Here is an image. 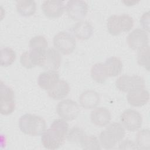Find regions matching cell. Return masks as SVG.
<instances>
[{
  "instance_id": "cell-4",
  "label": "cell",
  "mask_w": 150,
  "mask_h": 150,
  "mask_svg": "<svg viewBox=\"0 0 150 150\" xmlns=\"http://www.w3.org/2000/svg\"><path fill=\"white\" fill-rule=\"evenodd\" d=\"M134 23L133 18L128 14L113 15L107 19V28L111 35L117 36L121 32L130 31L134 26Z\"/></svg>"
},
{
  "instance_id": "cell-18",
  "label": "cell",
  "mask_w": 150,
  "mask_h": 150,
  "mask_svg": "<svg viewBox=\"0 0 150 150\" xmlns=\"http://www.w3.org/2000/svg\"><path fill=\"white\" fill-rule=\"evenodd\" d=\"M59 80V74L56 71L46 70L39 74L38 84L41 88L47 91Z\"/></svg>"
},
{
  "instance_id": "cell-28",
  "label": "cell",
  "mask_w": 150,
  "mask_h": 150,
  "mask_svg": "<svg viewBox=\"0 0 150 150\" xmlns=\"http://www.w3.org/2000/svg\"><path fill=\"white\" fill-rule=\"evenodd\" d=\"M137 62L140 66L145 68L148 71L149 70V45L138 50Z\"/></svg>"
},
{
  "instance_id": "cell-10",
  "label": "cell",
  "mask_w": 150,
  "mask_h": 150,
  "mask_svg": "<svg viewBox=\"0 0 150 150\" xmlns=\"http://www.w3.org/2000/svg\"><path fill=\"white\" fill-rule=\"evenodd\" d=\"M46 50L33 49L25 51L20 57L21 64L26 69H32L35 66L42 67Z\"/></svg>"
},
{
  "instance_id": "cell-11",
  "label": "cell",
  "mask_w": 150,
  "mask_h": 150,
  "mask_svg": "<svg viewBox=\"0 0 150 150\" xmlns=\"http://www.w3.org/2000/svg\"><path fill=\"white\" fill-rule=\"evenodd\" d=\"M88 4L84 1L70 0L66 6V10L68 16L74 21H80L88 12Z\"/></svg>"
},
{
  "instance_id": "cell-31",
  "label": "cell",
  "mask_w": 150,
  "mask_h": 150,
  "mask_svg": "<svg viewBox=\"0 0 150 150\" xmlns=\"http://www.w3.org/2000/svg\"><path fill=\"white\" fill-rule=\"evenodd\" d=\"M140 24L142 26L144 30L149 32V11L142 14L139 20Z\"/></svg>"
},
{
  "instance_id": "cell-16",
  "label": "cell",
  "mask_w": 150,
  "mask_h": 150,
  "mask_svg": "<svg viewBox=\"0 0 150 150\" xmlns=\"http://www.w3.org/2000/svg\"><path fill=\"white\" fill-rule=\"evenodd\" d=\"M127 101L132 107H142L148 103L149 100V94L145 88L128 93Z\"/></svg>"
},
{
  "instance_id": "cell-9",
  "label": "cell",
  "mask_w": 150,
  "mask_h": 150,
  "mask_svg": "<svg viewBox=\"0 0 150 150\" xmlns=\"http://www.w3.org/2000/svg\"><path fill=\"white\" fill-rule=\"evenodd\" d=\"M120 121L127 130L134 132L141 128L142 125V115L133 109H127L120 115Z\"/></svg>"
},
{
  "instance_id": "cell-12",
  "label": "cell",
  "mask_w": 150,
  "mask_h": 150,
  "mask_svg": "<svg viewBox=\"0 0 150 150\" xmlns=\"http://www.w3.org/2000/svg\"><path fill=\"white\" fill-rule=\"evenodd\" d=\"M126 41L129 48L138 50L148 45L149 37L145 30L137 28L128 34Z\"/></svg>"
},
{
  "instance_id": "cell-3",
  "label": "cell",
  "mask_w": 150,
  "mask_h": 150,
  "mask_svg": "<svg viewBox=\"0 0 150 150\" xmlns=\"http://www.w3.org/2000/svg\"><path fill=\"white\" fill-rule=\"evenodd\" d=\"M125 135V131L123 125L120 123L114 122L100 133L99 141L104 148L111 149L123 139Z\"/></svg>"
},
{
  "instance_id": "cell-5",
  "label": "cell",
  "mask_w": 150,
  "mask_h": 150,
  "mask_svg": "<svg viewBox=\"0 0 150 150\" xmlns=\"http://www.w3.org/2000/svg\"><path fill=\"white\" fill-rule=\"evenodd\" d=\"M53 42L55 49L66 55L71 53L76 46V41L74 36L66 31L59 32L56 34Z\"/></svg>"
},
{
  "instance_id": "cell-22",
  "label": "cell",
  "mask_w": 150,
  "mask_h": 150,
  "mask_svg": "<svg viewBox=\"0 0 150 150\" xmlns=\"http://www.w3.org/2000/svg\"><path fill=\"white\" fill-rule=\"evenodd\" d=\"M16 8L19 15L29 17L35 14L36 11V4L32 0L18 1L16 3Z\"/></svg>"
},
{
  "instance_id": "cell-17",
  "label": "cell",
  "mask_w": 150,
  "mask_h": 150,
  "mask_svg": "<svg viewBox=\"0 0 150 150\" xmlns=\"http://www.w3.org/2000/svg\"><path fill=\"white\" fill-rule=\"evenodd\" d=\"M79 103L85 109L96 108L100 103V97L96 91L87 90L83 92L79 97Z\"/></svg>"
},
{
  "instance_id": "cell-13",
  "label": "cell",
  "mask_w": 150,
  "mask_h": 150,
  "mask_svg": "<svg viewBox=\"0 0 150 150\" xmlns=\"http://www.w3.org/2000/svg\"><path fill=\"white\" fill-rule=\"evenodd\" d=\"M42 9L45 15L50 18H57L61 16L65 10L64 2L61 1H44L42 4Z\"/></svg>"
},
{
  "instance_id": "cell-7",
  "label": "cell",
  "mask_w": 150,
  "mask_h": 150,
  "mask_svg": "<svg viewBox=\"0 0 150 150\" xmlns=\"http://www.w3.org/2000/svg\"><path fill=\"white\" fill-rule=\"evenodd\" d=\"M0 111L2 115L12 114L15 110V94L12 88L5 84L2 81L0 86Z\"/></svg>"
},
{
  "instance_id": "cell-27",
  "label": "cell",
  "mask_w": 150,
  "mask_h": 150,
  "mask_svg": "<svg viewBox=\"0 0 150 150\" xmlns=\"http://www.w3.org/2000/svg\"><path fill=\"white\" fill-rule=\"evenodd\" d=\"M80 146L83 149L94 150L101 149V144L99 139L94 135H86L81 142Z\"/></svg>"
},
{
  "instance_id": "cell-15",
  "label": "cell",
  "mask_w": 150,
  "mask_h": 150,
  "mask_svg": "<svg viewBox=\"0 0 150 150\" xmlns=\"http://www.w3.org/2000/svg\"><path fill=\"white\" fill-rule=\"evenodd\" d=\"M90 120L91 122L96 126L105 127L110 123L111 114L110 111L105 107H96L91 112Z\"/></svg>"
},
{
  "instance_id": "cell-14",
  "label": "cell",
  "mask_w": 150,
  "mask_h": 150,
  "mask_svg": "<svg viewBox=\"0 0 150 150\" xmlns=\"http://www.w3.org/2000/svg\"><path fill=\"white\" fill-rule=\"evenodd\" d=\"M61 61L60 52L54 48H49L45 52L42 67L46 70L56 71L61 65Z\"/></svg>"
},
{
  "instance_id": "cell-23",
  "label": "cell",
  "mask_w": 150,
  "mask_h": 150,
  "mask_svg": "<svg viewBox=\"0 0 150 150\" xmlns=\"http://www.w3.org/2000/svg\"><path fill=\"white\" fill-rule=\"evenodd\" d=\"M91 77L94 81L98 83H104L108 77L104 63H97L91 69Z\"/></svg>"
},
{
  "instance_id": "cell-6",
  "label": "cell",
  "mask_w": 150,
  "mask_h": 150,
  "mask_svg": "<svg viewBox=\"0 0 150 150\" xmlns=\"http://www.w3.org/2000/svg\"><path fill=\"white\" fill-rule=\"evenodd\" d=\"M145 84L144 79L138 75L123 74L115 81V86L117 89L127 93L145 88Z\"/></svg>"
},
{
  "instance_id": "cell-20",
  "label": "cell",
  "mask_w": 150,
  "mask_h": 150,
  "mask_svg": "<svg viewBox=\"0 0 150 150\" xmlns=\"http://www.w3.org/2000/svg\"><path fill=\"white\" fill-rule=\"evenodd\" d=\"M47 91L48 96L53 100H60L67 97L70 91L69 83L63 80H59Z\"/></svg>"
},
{
  "instance_id": "cell-21",
  "label": "cell",
  "mask_w": 150,
  "mask_h": 150,
  "mask_svg": "<svg viewBox=\"0 0 150 150\" xmlns=\"http://www.w3.org/2000/svg\"><path fill=\"white\" fill-rule=\"evenodd\" d=\"M108 77L118 76L122 70V63L118 57L112 56L106 59L104 63Z\"/></svg>"
},
{
  "instance_id": "cell-1",
  "label": "cell",
  "mask_w": 150,
  "mask_h": 150,
  "mask_svg": "<svg viewBox=\"0 0 150 150\" xmlns=\"http://www.w3.org/2000/svg\"><path fill=\"white\" fill-rule=\"evenodd\" d=\"M69 124L63 118L54 120L50 128L46 129L41 136L43 146L48 149H56L64 143L67 132Z\"/></svg>"
},
{
  "instance_id": "cell-19",
  "label": "cell",
  "mask_w": 150,
  "mask_h": 150,
  "mask_svg": "<svg viewBox=\"0 0 150 150\" xmlns=\"http://www.w3.org/2000/svg\"><path fill=\"white\" fill-rule=\"evenodd\" d=\"M74 35L79 40H87L93 34V27L88 21H80L73 27Z\"/></svg>"
},
{
  "instance_id": "cell-25",
  "label": "cell",
  "mask_w": 150,
  "mask_h": 150,
  "mask_svg": "<svg viewBox=\"0 0 150 150\" xmlns=\"http://www.w3.org/2000/svg\"><path fill=\"white\" fill-rule=\"evenodd\" d=\"M136 144L138 148L149 149L150 148V135L148 129L139 131L135 138Z\"/></svg>"
},
{
  "instance_id": "cell-24",
  "label": "cell",
  "mask_w": 150,
  "mask_h": 150,
  "mask_svg": "<svg viewBox=\"0 0 150 150\" xmlns=\"http://www.w3.org/2000/svg\"><path fill=\"white\" fill-rule=\"evenodd\" d=\"M16 54L15 50L9 47H2L1 49L0 64L2 67H8L15 62Z\"/></svg>"
},
{
  "instance_id": "cell-26",
  "label": "cell",
  "mask_w": 150,
  "mask_h": 150,
  "mask_svg": "<svg viewBox=\"0 0 150 150\" xmlns=\"http://www.w3.org/2000/svg\"><path fill=\"white\" fill-rule=\"evenodd\" d=\"M86 135V133L81 128L74 127L68 131L66 138L70 142L80 144Z\"/></svg>"
},
{
  "instance_id": "cell-2",
  "label": "cell",
  "mask_w": 150,
  "mask_h": 150,
  "mask_svg": "<svg viewBox=\"0 0 150 150\" xmlns=\"http://www.w3.org/2000/svg\"><path fill=\"white\" fill-rule=\"evenodd\" d=\"M19 127L25 134L36 137L43 133L46 128V124L43 118L39 115L25 114L19 120Z\"/></svg>"
},
{
  "instance_id": "cell-8",
  "label": "cell",
  "mask_w": 150,
  "mask_h": 150,
  "mask_svg": "<svg viewBox=\"0 0 150 150\" xmlns=\"http://www.w3.org/2000/svg\"><path fill=\"white\" fill-rule=\"evenodd\" d=\"M80 111L79 105L70 99H66L60 101L56 106V112L62 118L66 121L76 119Z\"/></svg>"
},
{
  "instance_id": "cell-29",
  "label": "cell",
  "mask_w": 150,
  "mask_h": 150,
  "mask_svg": "<svg viewBox=\"0 0 150 150\" xmlns=\"http://www.w3.org/2000/svg\"><path fill=\"white\" fill-rule=\"evenodd\" d=\"M29 46L30 49L46 50L48 46V42L46 38L42 35H37L31 38Z\"/></svg>"
},
{
  "instance_id": "cell-30",
  "label": "cell",
  "mask_w": 150,
  "mask_h": 150,
  "mask_svg": "<svg viewBox=\"0 0 150 150\" xmlns=\"http://www.w3.org/2000/svg\"><path fill=\"white\" fill-rule=\"evenodd\" d=\"M137 148H138L137 144L129 139L124 140L119 145V149H134Z\"/></svg>"
}]
</instances>
